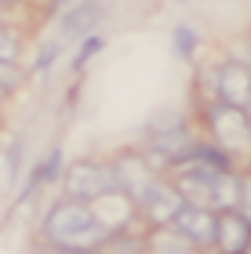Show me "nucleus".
<instances>
[{"instance_id": "obj_16", "label": "nucleus", "mask_w": 251, "mask_h": 254, "mask_svg": "<svg viewBox=\"0 0 251 254\" xmlns=\"http://www.w3.org/2000/svg\"><path fill=\"white\" fill-rule=\"evenodd\" d=\"M237 211L251 222V171H241V200H237Z\"/></svg>"}, {"instance_id": "obj_8", "label": "nucleus", "mask_w": 251, "mask_h": 254, "mask_svg": "<svg viewBox=\"0 0 251 254\" xmlns=\"http://www.w3.org/2000/svg\"><path fill=\"white\" fill-rule=\"evenodd\" d=\"M175 229L182 236H189L200 251H215V229H219V214L197 203H182V211L175 214Z\"/></svg>"}, {"instance_id": "obj_7", "label": "nucleus", "mask_w": 251, "mask_h": 254, "mask_svg": "<svg viewBox=\"0 0 251 254\" xmlns=\"http://www.w3.org/2000/svg\"><path fill=\"white\" fill-rule=\"evenodd\" d=\"M215 98L251 113V65L244 62H222L215 69Z\"/></svg>"}, {"instance_id": "obj_1", "label": "nucleus", "mask_w": 251, "mask_h": 254, "mask_svg": "<svg viewBox=\"0 0 251 254\" xmlns=\"http://www.w3.org/2000/svg\"><path fill=\"white\" fill-rule=\"evenodd\" d=\"M167 178L186 203L208 207L215 214L233 211L237 200H241V171L237 167H215V164H204V160H189V164L171 167Z\"/></svg>"}, {"instance_id": "obj_11", "label": "nucleus", "mask_w": 251, "mask_h": 254, "mask_svg": "<svg viewBox=\"0 0 251 254\" xmlns=\"http://www.w3.org/2000/svg\"><path fill=\"white\" fill-rule=\"evenodd\" d=\"M142 254H204L189 236H182L175 225H164V229H150L142 240Z\"/></svg>"}, {"instance_id": "obj_22", "label": "nucleus", "mask_w": 251, "mask_h": 254, "mask_svg": "<svg viewBox=\"0 0 251 254\" xmlns=\"http://www.w3.org/2000/svg\"><path fill=\"white\" fill-rule=\"evenodd\" d=\"M59 4H62V0H59Z\"/></svg>"}, {"instance_id": "obj_5", "label": "nucleus", "mask_w": 251, "mask_h": 254, "mask_svg": "<svg viewBox=\"0 0 251 254\" xmlns=\"http://www.w3.org/2000/svg\"><path fill=\"white\" fill-rule=\"evenodd\" d=\"M113 167V182H117V192L128 200L131 207L139 203V196L157 182V160L150 153H117L109 160Z\"/></svg>"}, {"instance_id": "obj_19", "label": "nucleus", "mask_w": 251, "mask_h": 254, "mask_svg": "<svg viewBox=\"0 0 251 254\" xmlns=\"http://www.w3.org/2000/svg\"><path fill=\"white\" fill-rule=\"evenodd\" d=\"M37 254H98V251H70V247H55V244H44Z\"/></svg>"}, {"instance_id": "obj_14", "label": "nucleus", "mask_w": 251, "mask_h": 254, "mask_svg": "<svg viewBox=\"0 0 251 254\" xmlns=\"http://www.w3.org/2000/svg\"><path fill=\"white\" fill-rule=\"evenodd\" d=\"M175 51L182 55V59H189V55L197 51V33H193L189 26H178L175 29Z\"/></svg>"}, {"instance_id": "obj_9", "label": "nucleus", "mask_w": 251, "mask_h": 254, "mask_svg": "<svg viewBox=\"0 0 251 254\" xmlns=\"http://www.w3.org/2000/svg\"><path fill=\"white\" fill-rule=\"evenodd\" d=\"M215 251H219V254H251V222L237 211V207L219 214Z\"/></svg>"}, {"instance_id": "obj_13", "label": "nucleus", "mask_w": 251, "mask_h": 254, "mask_svg": "<svg viewBox=\"0 0 251 254\" xmlns=\"http://www.w3.org/2000/svg\"><path fill=\"white\" fill-rule=\"evenodd\" d=\"M18 84H22L18 65L15 62H0V98H7L11 91H18Z\"/></svg>"}, {"instance_id": "obj_10", "label": "nucleus", "mask_w": 251, "mask_h": 254, "mask_svg": "<svg viewBox=\"0 0 251 254\" xmlns=\"http://www.w3.org/2000/svg\"><path fill=\"white\" fill-rule=\"evenodd\" d=\"M102 22V0H81L77 7H70L66 15L59 18V40L70 44V40H87L95 26Z\"/></svg>"}, {"instance_id": "obj_20", "label": "nucleus", "mask_w": 251, "mask_h": 254, "mask_svg": "<svg viewBox=\"0 0 251 254\" xmlns=\"http://www.w3.org/2000/svg\"><path fill=\"white\" fill-rule=\"evenodd\" d=\"M22 4V0H0V11H15Z\"/></svg>"}, {"instance_id": "obj_18", "label": "nucleus", "mask_w": 251, "mask_h": 254, "mask_svg": "<svg viewBox=\"0 0 251 254\" xmlns=\"http://www.w3.org/2000/svg\"><path fill=\"white\" fill-rule=\"evenodd\" d=\"M59 171H62V153L55 149V153L40 164V175H44V182H55V178H59Z\"/></svg>"}, {"instance_id": "obj_15", "label": "nucleus", "mask_w": 251, "mask_h": 254, "mask_svg": "<svg viewBox=\"0 0 251 254\" xmlns=\"http://www.w3.org/2000/svg\"><path fill=\"white\" fill-rule=\"evenodd\" d=\"M95 51H102V37H98V33H91L87 40H81V51H77V59H73V69H77V73L84 69V62H87Z\"/></svg>"}, {"instance_id": "obj_17", "label": "nucleus", "mask_w": 251, "mask_h": 254, "mask_svg": "<svg viewBox=\"0 0 251 254\" xmlns=\"http://www.w3.org/2000/svg\"><path fill=\"white\" fill-rule=\"evenodd\" d=\"M59 51H62V40H51L48 48L40 51V59H37V65H33V73H48V65L55 62V55H59Z\"/></svg>"}, {"instance_id": "obj_12", "label": "nucleus", "mask_w": 251, "mask_h": 254, "mask_svg": "<svg viewBox=\"0 0 251 254\" xmlns=\"http://www.w3.org/2000/svg\"><path fill=\"white\" fill-rule=\"evenodd\" d=\"M18 55H22V40H18V33L0 22V62H18Z\"/></svg>"}, {"instance_id": "obj_6", "label": "nucleus", "mask_w": 251, "mask_h": 254, "mask_svg": "<svg viewBox=\"0 0 251 254\" xmlns=\"http://www.w3.org/2000/svg\"><path fill=\"white\" fill-rule=\"evenodd\" d=\"M182 192L171 186V178H157L150 189L139 196L135 211L146 222V229H164V225H175V214L182 211Z\"/></svg>"}, {"instance_id": "obj_21", "label": "nucleus", "mask_w": 251, "mask_h": 254, "mask_svg": "<svg viewBox=\"0 0 251 254\" xmlns=\"http://www.w3.org/2000/svg\"><path fill=\"white\" fill-rule=\"evenodd\" d=\"M204 254H219V251H204Z\"/></svg>"}, {"instance_id": "obj_3", "label": "nucleus", "mask_w": 251, "mask_h": 254, "mask_svg": "<svg viewBox=\"0 0 251 254\" xmlns=\"http://www.w3.org/2000/svg\"><path fill=\"white\" fill-rule=\"evenodd\" d=\"M200 120H204V138L215 142L222 153L248 156L251 160V113L230 106L222 98H208L200 106Z\"/></svg>"}, {"instance_id": "obj_2", "label": "nucleus", "mask_w": 251, "mask_h": 254, "mask_svg": "<svg viewBox=\"0 0 251 254\" xmlns=\"http://www.w3.org/2000/svg\"><path fill=\"white\" fill-rule=\"evenodd\" d=\"M44 244L55 247H70V251H102L106 240L113 236V229L102 222V214L91 203H77V200H62L51 203V211L44 214Z\"/></svg>"}, {"instance_id": "obj_4", "label": "nucleus", "mask_w": 251, "mask_h": 254, "mask_svg": "<svg viewBox=\"0 0 251 254\" xmlns=\"http://www.w3.org/2000/svg\"><path fill=\"white\" fill-rule=\"evenodd\" d=\"M117 192V182H113V167L98 164V160H73L70 167L62 171V196L77 203H98L109 200Z\"/></svg>"}]
</instances>
